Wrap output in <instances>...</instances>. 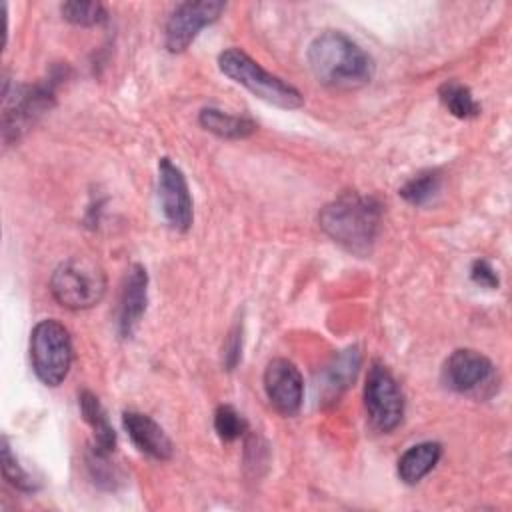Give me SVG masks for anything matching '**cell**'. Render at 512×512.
I'll return each instance as SVG.
<instances>
[{
    "label": "cell",
    "instance_id": "obj_1",
    "mask_svg": "<svg viewBox=\"0 0 512 512\" xmlns=\"http://www.w3.org/2000/svg\"><path fill=\"white\" fill-rule=\"evenodd\" d=\"M382 222V204L374 196L344 192L318 214L322 232L342 246L346 252L366 258L370 256Z\"/></svg>",
    "mask_w": 512,
    "mask_h": 512
},
{
    "label": "cell",
    "instance_id": "obj_2",
    "mask_svg": "<svg viewBox=\"0 0 512 512\" xmlns=\"http://www.w3.org/2000/svg\"><path fill=\"white\" fill-rule=\"evenodd\" d=\"M308 64L314 78L328 88H358L374 76L372 56L338 30H326L312 40Z\"/></svg>",
    "mask_w": 512,
    "mask_h": 512
},
{
    "label": "cell",
    "instance_id": "obj_3",
    "mask_svg": "<svg viewBox=\"0 0 512 512\" xmlns=\"http://www.w3.org/2000/svg\"><path fill=\"white\" fill-rule=\"evenodd\" d=\"M218 66L222 74H226L236 84L244 86L248 92L258 96L260 100L294 110L304 104L302 94L282 78L264 70L254 58H250L240 48H228L218 56Z\"/></svg>",
    "mask_w": 512,
    "mask_h": 512
},
{
    "label": "cell",
    "instance_id": "obj_4",
    "mask_svg": "<svg viewBox=\"0 0 512 512\" xmlns=\"http://www.w3.org/2000/svg\"><path fill=\"white\" fill-rule=\"evenodd\" d=\"M52 298L68 310L96 306L106 292L104 268L88 256H72L56 266L50 278Z\"/></svg>",
    "mask_w": 512,
    "mask_h": 512
},
{
    "label": "cell",
    "instance_id": "obj_5",
    "mask_svg": "<svg viewBox=\"0 0 512 512\" xmlns=\"http://www.w3.org/2000/svg\"><path fill=\"white\" fill-rule=\"evenodd\" d=\"M30 362L42 384L58 386L66 380L72 366V340L64 324L46 318L32 328Z\"/></svg>",
    "mask_w": 512,
    "mask_h": 512
},
{
    "label": "cell",
    "instance_id": "obj_6",
    "mask_svg": "<svg viewBox=\"0 0 512 512\" xmlns=\"http://www.w3.org/2000/svg\"><path fill=\"white\" fill-rule=\"evenodd\" d=\"M364 408L372 428H376L378 432H392L402 422V390L390 370L380 362H372L368 370L364 384Z\"/></svg>",
    "mask_w": 512,
    "mask_h": 512
},
{
    "label": "cell",
    "instance_id": "obj_7",
    "mask_svg": "<svg viewBox=\"0 0 512 512\" xmlns=\"http://www.w3.org/2000/svg\"><path fill=\"white\" fill-rule=\"evenodd\" d=\"M4 96V114H2V132L4 142L18 140L30 124L36 122L54 104V78L44 80L34 86H16L14 94L2 92Z\"/></svg>",
    "mask_w": 512,
    "mask_h": 512
},
{
    "label": "cell",
    "instance_id": "obj_8",
    "mask_svg": "<svg viewBox=\"0 0 512 512\" xmlns=\"http://www.w3.org/2000/svg\"><path fill=\"white\" fill-rule=\"evenodd\" d=\"M224 8L226 4L220 0H188L178 4L166 22V48L172 54L184 52L202 28L220 18Z\"/></svg>",
    "mask_w": 512,
    "mask_h": 512
},
{
    "label": "cell",
    "instance_id": "obj_9",
    "mask_svg": "<svg viewBox=\"0 0 512 512\" xmlns=\"http://www.w3.org/2000/svg\"><path fill=\"white\" fill-rule=\"evenodd\" d=\"M158 200L166 222L174 230L186 232L192 226L190 188L184 172L170 158H160L158 162Z\"/></svg>",
    "mask_w": 512,
    "mask_h": 512
},
{
    "label": "cell",
    "instance_id": "obj_10",
    "mask_svg": "<svg viewBox=\"0 0 512 512\" xmlns=\"http://www.w3.org/2000/svg\"><path fill=\"white\" fill-rule=\"evenodd\" d=\"M264 390L268 402L282 416L298 414L304 400V380L300 370L286 358H274L264 370Z\"/></svg>",
    "mask_w": 512,
    "mask_h": 512
},
{
    "label": "cell",
    "instance_id": "obj_11",
    "mask_svg": "<svg viewBox=\"0 0 512 512\" xmlns=\"http://www.w3.org/2000/svg\"><path fill=\"white\" fill-rule=\"evenodd\" d=\"M442 376L450 390L460 394H474L490 384L494 378V364L476 350L460 348L448 356Z\"/></svg>",
    "mask_w": 512,
    "mask_h": 512
},
{
    "label": "cell",
    "instance_id": "obj_12",
    "mask_svg": "<svg viewBox=\"0 0 512 512\" xmlns=\"http://www.w3.org/2000/svg\"><path fill=\"white\" fill-rule=\"evenodd\" d=\"M148 302V274L142 264H132L126 270L120 306H118V328L122 336H132L140 324Z\"/></svg>",
    "mask_w": 512,
    "mask_h": 512
},
{
    "label": "cell",
    "instance_id": "obj_13",
    "mask_svg": "<svg viewBox=\"0 0 512 512\" xmlns=\"http://www.w3.org/2000/svg\"><path fill=\"white\" fill-rule=\"evenodd\" d=\"M122 424L126 434L130 436L132 444L146 456L154 460H170L172 458V442L162 430V426L152 420L148 414L136 412V410H126L122 414Z\"/></svg>",
    "mask_w": 512,
    "mask_h": 512
},
{
    "label": "cell",
    "instance_id": "obj_14",
    "mask_svg": "<svg viewBox=\"0 0 512 512\" xmlns=\"http://www.w3.org/2000/svg\"><path fill=\"white\" fill-rule=\"evenodd\" d=\"M358 368H360L358 348H346L338 352L320 372L318 394L322 402H336L340 394L350 386V382H354Z\"/></svg>",
    "mask_w": 512,
    "mask_h": 512
},
{
    "label": "cell",
    "instance_id": "obj_15",
    "mask_svg": "<svg viewBox=\"0 0 512 512\" xmlns=\"http://www.w3.org/2000/svg\"><path fill=\"white\" fill-rule=\"evenodd\" d=\"M442 456V444L438 442H418L410 446L398 460V476L404 484H418L424 476L432 472Z\"/></svg>",
    "mask_w": 512,
    "mask_h": 512
},
{
    "label": "cell",
    "instance_id": "obj_16",
    "mask_svg": "<svg viewBox=\"0 0 512 512\" xmlns=\"http://www.w3.org/2000/svg\"><path fill=\"white\" fill-rule=\"evenodd\" d=\"M78 404H80V412H82L84 420L90 424V428L94 432V448L104 454H112L116 448V432H114L100 400L90 390H82L78 396Z\"/></svg>",
    "mask_w": 512,
    "mask_h": 512
},
{
    "label": "cell",
    "instance_id": "obj_17",
    "mask_svg": "<svg viewBox=\"0 0 512 512\" xmlns=\"http://www.w3.org/2000/svg\"><path fill=\"white\" fill-rule=\"evenodd\" d=\"M198 120L208 132H212L220 138H228V140L246 138L256 130L254 120H250L246 116H234V114H228V112L212 108V106L204 108L200 112Z\"/></svg>",
    "mask_w": 512,
    "mask_h": 512
},
{
    "label": "cell",
    "instance_id": "obj_18",
    "mask_svg": "<svg viewBox=\"0 0 512 512\" xmlns=\"http://www.w3.org/2000/svg\"><path fill=\"white\" fill-rule=\"evenodd\" d=\"M438 98L444 104V108L460 120L474 118L480 114V104L474 100L470 88L458 80H446L444 84H440Z\"/></svg>",
    "mask_w": 512,
    "mask_h": 512
},
{
    "label": "cell",
    "instance_id": "obj_19",
    "mask_svg": "<svg viewBox=\"0 0 512 512\" xmlns=\"http://www.w3.org/2000/svg\"><path fill=\"white\" fill-rule=\"evenodd\" d=\"M440 184H442V174L438 170H422L404 182V186L400 188V196L408 204L422 206L438 194Z\"/></svg>",
    "mask_w": 512,
    "mask_h": 512
},
{
    "label": "cell",
    "instance_id": "obj_20",
    "mask_svg": "<svg viewBox=\"0 0 512 512\" xmlns=\"http://www.w3.org/2000/svg\"><path fill=\"white\" fill-rule=\"evenodd\" d=\"M60 12L64 20L76 24V26H98L106 22L108 12L100 2H82V0H70L60 6Z\"/></svg>",
    "mask_w": 512,
    "mask_h": 512
},
{
    "label": "cell",
    "instance_id": "obj_21",
    "mask_svg": "<svg viewBox=\"0 0 512 512\" xmlns=\"http://www.w3.org/2000/svg\"><path fill=\"white\" fill-rule=\"evenodd\" d=\"M248 424L244 416L230 404H220L214 412V430L220 440L234 442L246 432Z\"/></svg>",
    "mask_w": 512,
    "mask_h": 512
},
{
    "label": "cell",
    "instance_id": "obj_22",
    "mask_svg": "<svg viewBox=\"0 0 512 512\" xmlns=\"http://www.w3.org/2000/svg\"><path fill=\"white\" fill-rule=\"evenodd\" d=\"M2 472H4V478L8 480V484H12L14 488L22 490V492H32L36 490V484L34 480L30 478V474L18 464L6 436L2 438Z\"/></svg>",
    "mask_w": 512,
    "mask_h": 512
},
{
    "label": "cell",
    "instance_id": "obj_23",
    "mask_svg": "<svg viewBox=\"0 0 512 512\" xmlns=\"http://www.w3.org/2000/svg\"><path fill=\"white\" fill-rule=\"evenodd\" d=\"M108 458H110V454H104L92 446L86 456V466L90 470L94 484L104 486V488H114V484L118 482V468L114 464H110Z\"/></svg>",
    "mask_w": 512,
    "mask_h": 512
},
{
    "label": "cell",
    "instance_id": "obj_24",
    "mask_svg": "<svg viewBox=\"0 0 512 512\" xmlns=\"http://www.w3.org/2000/svg\"><path fill=\"white\" fill-rule=\"evenodd\" d=\"M242 350V334L240 328H232V332L228 334L224 348H222V364L226 366V370H234L236 364L240 362V352Z\"/></svg>",
    "mask_w": 512,
    "mask_h": 512
},
{
    "label": "cell",
    "instance_id": "obj_25",
    "mask_svg": "<svg viewBox=\"0 0 512 512\" xmlns=\"http://www.w3.org/2000/svg\"><path fill=\"white\" fill-rule=\"evenodd\" d=\"M470 278L484 288H498V274L486 260H476L470 268Z\"/></svg>",
    "mask_w": 512,
    "mask_h": 512
}]
</instances>
